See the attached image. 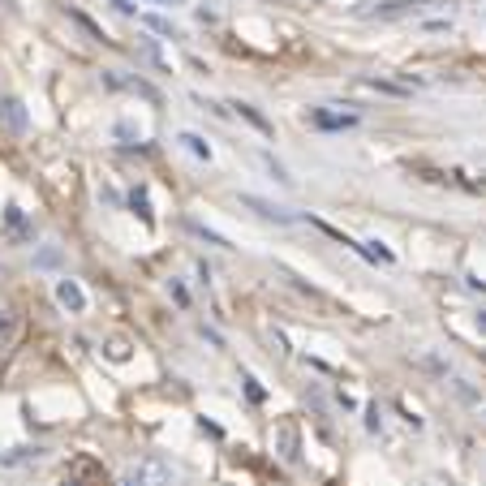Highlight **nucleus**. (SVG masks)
Here are the masks:
<instances>
[{
	"label": "nucleus",
	"instance_id": "1",
	"mask_svg": "<svg viewBox=\"0 0 486 486\" xmlns=\"http://www.w3.org/2000/svg\"><path fill=\"white\" fill-rule=\"evenodd\" d=\"M430 9H452V0H383V5H357V17H379V22H396V17H422Z\"/></svg>",
	"mask_w": 486,
	"mask_h": 486
},
{
	"label": "nucleus",
	"instance_id": "2",
	"mask_svg": "<svg viewBox=\"0 0 486 486\" xmlns=\"http://www.w3.org/2000/svg\"><path fill=\"white\" fill-rule=\"evenodd\" d=\"M121 486H177V470L164 456H138L134 465L121 473Z\"/></svg>",
	"mask_w": 486,
	"mask_h": 486
},
{
	"label": "nucleus",
	"instance_id": "3",
	"mask_svg": "<svg viewBox=\"0 0 486 486\" xmlns=\"http://www.w3.org/2000/svg\"><path fill=\"white\" fill-rule=\"evenodd\" d=\"M0 129H9V134H26L31 129V117H26V104L17 99V95H0Z\"/></svg>",
	"mask_w": 486,
	"mask_h": 486
},
{
	"label": "nucleus",
	"instance_id": "4",
	"mask_svg": "<svg viewBox=\"0 0 486 486\" xmlns=\"http://www.w3.org/2000/svg\"><path fill=\"white\" fill-rule=\"evenodd\" d=\"M242 207L259 212L263 220H272V224H297V215H293V212H284V207H272V202H263V198H254V194H242Z\"/></svg>",
	"mask_w": 486,
	"mask_h": 486
},
{
	"label": "nucleus",
	"instance_id": "5",
	"mask_svg": "<svg viewBox=\"0 0 486 486\" xmlns=\"http://www.w3.org/2000/svg\"><path fill=\"white\" fill-rule=\"evenodd\" d=\"M57 302H61L69 315H82V310H87V293H82L78 280H57Z\"/></svg>",
	"mask_w": 486,
	"mask_h": 486
},
{
	"label": "nucleus",
	"instance_id": "6",
	"mask_svg": "<svg viewBox=\"0 0 486 486\" xmlns=\"http://www.w3.org/2000/svg\"><path fill=\"white\" fill-rule=\"evenodd\" d=\"M275 452H280V460H297V426L293 422L275 426Z\"/></svg>",
	"mask_w": 486,
	"mask_h": 486
},
{
	"label": "nucleus",
	"instance_id": "7",
	"mask_svg": "<svg viewBox=\"0 0 486 486\" xmlns=\"http://www.w3.org/2000/svg\"><path fill=\"white\" fill-rule=\"evenodd\" d=\"M310 125H319V129H349L357 125L353 112H310Z\"/></svg>",
	"mask_w": 486,
	"mask_h": 486
},
{
	"label": "nucleus",
	"instance_id": "8",
	"mask_svg": "<svg viewBox=\"0 0 486 486\" xmlns=\"http://www.w3.org/2000/svg\"><path fill=\"white\" fill-rule=\"evenodd\" d=\"M138 22L147 26V31H155V35H164V39H177V26H172V17H164V14H138Z\"/></svg>",
	"mask_w": 486,
	"mask_h": 486
},
{
	"label": "nucleus",
	"instance_id": "9",
	"mask_svg": "<svg viewBox=\"0 0 486 486\" xmlns=\"http://www.w3.org/2000/svg\"><path fill=\"white\" fill-rule=\"evenodd\" d=\"M5 224H9V233H14V237H35V228L26 224V215L17 212V207H5Z\"/></svg>",
	"mask_w": 486,
	"mask_h": 486
},
{
	"label": "nucleus",
	"instance_id": "10",
	"mask_svg": "<svg viewBox=\"0 0 486 486\" xmlns=\"http://www.w3.org/2000/svg\"><path fill=\"white\" fill-rule=\"evenodd\" d=\"M104 353L112 357V362H129V340L117 336V340H108V345H104Z\"/></svg>",
	"mask_w": 486,
	"mask_h": 486
},
{
	"label": "nucleus",
	"instance_id": "11",
	"mask_svg": "<svg viewBox=\"0 0 486 486\" xmlns=\"http://www.w3.org/2000/svg\"><path fill=\"white\" fill-rule=\"evenodd\" d=\"M26 460H39V448H17V452L0 456V465H26Z\"/></svg>",
	"mask_w": 486,
	"mask_h": 486
},
{
	"label": "nucleus",
	"instance_id": "12",
	"mask_svg": "<svg viewBox=\"0 0 486 486\" xmlns=\"http://www.w3.org/2000/svg\"><path fill=\"white\" fill-rule=\"evenodd\" d=\"M233 108H237V112H242L245 121L254 125V129H263V134H272V125H267V117H259V112H254L250 104H233Z\"/></svg>",
	"mask_w": 486,
	"mask_h": 486
},
{
	"label": "nucleus",
	"instance_id": "13",
	"mask_svg": "<svg viewBox=\"0 0 486 486\" xmlns=\"http://www.w3.org/2000/svg\"><path fill=\"white\" fill-rule=\"evenodd\" d=\"M181 142H185V147H190V151L198 155V160H212V147H207V142H202V138H198V134H181Z\"/></svg>",
	"mask_w": 486,
	"mask_h": 486
},
{
	"label": "nucleus",
	"instance_id": "14",
	"mask_svg": "<svg viewBox=\"0 0 486 486\" xmlns=\"http://www.w3.org/2000/svg\"><path fill=\"white\" fill-rule=\"evenodd\" d=\"M129 207H134L142 220H151V202H147V190H134V194H129Z\"/></svg>",
	"mask_w": 486,
	"mask_h": 486
},
{
	"label": "nucleus",
	"instance_id": "15",
	"mask_svg": "<svg viewBox=\"0 0 486 486\" xmlns=\"http://www.w3.org/2000/svg\"><path fill=\"white\" fill-rule=\"evenodd\" d=\"M17 327V319H14V310H9V305H0V340H5V336L14 332Z\"/></svg>",
	"mask_w": 486,
	"mask_h": 486
},
{
	"label": "nucleus",
	"instance_id": "16",
	"mask_svg": "<svg viewBox=\"0 0 486 486\" xmlns=\"http://www.w3.org/2000/svg\"><path fill=\"white\" fill-rule=\"evenodd\" d=\"M245 392H250V400H254V405L263 400V388H259V379H254V375H245Z\"/></svg>",
	"mask_w": 486,
	"mask_h": 486
},
{
	"label": "nucleus",
	"instance_id": "17",
	"mask_svg": "<svg viewBox=\"0 0 486 486\" xmlns=\"http://www.w3.org/2000/svg\"><path fill=\"white\" fill-rule=\"evenodd\" d=\"M168 293L177 297V305H190V293H185V284H177V280H172V284H168Z\"/></svg>",
	"mask_w": 486,
	"mask_h": 486
},
{
	"label": "nucleus",
	"instance_id": "18",
	"mask_svg": "<svg viewBox=\"0 0 486 486\" xmlns=\"http://www.w3.org/2000/svg\"><path fill=\"white\" fill-rule=\"evenodd\" d=\"M366 426H370V430H379V409H375V405H370V409H366Z\"/></svg>",
	"mask_w": 486,
	"mask_h": 486
},
{
	"label": "nucleus",
	"instance_id": "19",
	"mask_svg": "<svg viewBox=\"0 0 486 486\" xmlns=\"http://www.w3.org/2000/svg\"><path fill=\"white\" fill-rule=\"evenodd\" d=\"M478 332L486 336V310H482V315H478Z\"/></svg>",
	"mask_w": 486,
	"mask_h": 486
},
{
	"label": "nucleus",
	"instance_id": "20",
	"mask_svg": "<svg viewBox=\"0 0 486 486\" xmlns=\"http://www.w3.org/2000/svg\"><path fill=\"white\" fill-rule=\"evenodd\" d=\"M147 5H181V0H147Z\"/></svg>",
	"mask_w": 486,
	"mask_h": 486
}]
</instances>
